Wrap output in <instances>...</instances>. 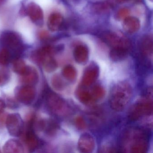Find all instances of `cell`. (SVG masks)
<instances>
[{
	"instance_id": "25",
	"label": "cell",
	"mask_w": 153,
	"mask_h": 153,
	"mask_svg": "<svg viewBox=\"0 0 153 153\" xmlns=\"http://www.w3.org/2000/svg\"><path fill=\"white\" fill-rule=\"evenodd\" d=\"M51 84L53 87L58 91L63 90L65 87V84L62 79L59 75H54L52 78Z\"/></svg>"
},
{
	"instance_id": "24",
	"label": "cell",
	"mask_w": 153,
	"mask_h": 153,
	"mask_svg": "<svg viewBox=\"0 0 153 153\" xmlns=\"http://www.w3.org/2000/svg\"><path fill=\"white\" fill-rule=\"evenodd\" d=\"M95 101L102 99L105 95L104 88L99 85L94 86L92 88L91 92Z\"/></svg>"
},
{
	"instance_id": "17",
	"label": "cell",
	"mask_w": 153,
	"mask_h": 153,
	"mask_svg": "<svg viewBox=\"0 0 153 153\" xmlns=\"http://www.w3.org/2000/svg\"><path fill=\"white\" fill-rule=\"evenodd\" d=\"M63 22V17L59 13L51 14L48 19L47 25L52 32H55L59 29Z\"/></svg>"
},
{
	"instance_id": "26",
	"label": "cell",
	"mask_w": 153,
	"mask_h": 153,
	"mask_svg": "<svg viewBox=\"0 0 153 153\" xmlns=\"http://www.w3.org/2000/svg\"><path fill=\"white\" fill-rule=\"evenodd\" d=\"M10 58L11 53L7 48H3L0 51V64L7 65L9 62Z\"/></svg>"
},
{
	"instance_id": "33",
	"label": "cell",
	"mask_w": 153,
	"mask_h": 153,
	"mask_svg": "<svg viewBox=\"0 0 153 153\" xmlns=\"http://www.w3.org/2000/svg\"><path fill=\"white\" fill-rule=\"evenodd\" d=\"M0 81H1V79H0Z\"/></svg>"
},
{
	"instance_id": "30",
	"label": "cell",
	"mask_w": 153,
	"mask_h": 153,
	"mask_svg": "<svg viewBox=\"0 0 153 153\" xmlns=\"http://www.w3.org/2000/svg\"><path fill=\"white\" fill-rule=\"evenodd\" d=\"M117 1L120 2H125V1H130V0H117Z\"/></svg>"
},
{
	"instance_id": "29",
	"label": "cell",
	"mask_w": 153,
	"mask_h": 153,
	"mask_svg": "<svg viewBox=\"0 0 153 153\" xmlns=\"http://www.w3.org/2000/svg\"><path fill=\"white\" fill-rule=\"evenodd\" d=\"M5 104L4 101L0 99V114L5 109Z\"/></svg>"
},
{
	"instance_id": "22",
	"label": "cell",
	"mask_w": 153,
	"mask_h": 153,
	"mask_svg": "<svg viewBox=\"0 0 153 153\" xmlns=\"http://www.w3.org/2000/svg\"><path fill=\"white\" fill-rule=\"evenodd\" d=\"M27 68L25 61L21 59H16L13 62V70L16 73L21 76L25 73Z\"/></svg>"
},
{
	"instance_id": "9",
	"label": "cell",
	"mask_w": 153,
	"mask_h": 153,
	"mask_svg": "<svg viewBox=\"0 0 153 153\" xmlns=\"http://www.w3.org/2000/svg\"><path fill=\"white\" fill-rule=\"evenodd\" d=\"M16 97L22 103L29 104L34 100L36 95L35 89L32 86L25 85L17 91Z\"/></svg>"
},
{
	"instance_id": "14",
	"label": "cell",
	"mask_w": 153,
	"mask_h": 153,
	"mask_svg": "<svg viewBox=\"0 0 153 153\" xmlns=\"http://www.w3.org/2000/svg\"><path fill=\"white\" fill-rule=\"evenodd\" d=\"M124 31L129 33H136L140 27V22L137 18L128 16L123 19V24Z\"/></svg>"
},
{
	"instance_id": "2",
	"label": "cell",
	"mask_w": 153,
	"mask_h": 153,
	"mask_svg": "<svg viewBox=\"0 0 153 153\" xmlns=\"http://www.w3.org/2000/svg\"><path fill=\"white\" fill-rule=\"evenodd\" d=\"M132 94V88L128 82H118L110 92L109 102L111 108L116 111H121L130 102Z\"/></svg>"
},
{
	"instance_id": "15",
	"label": "cell",
	"mask_w": 153,
	"mask_h": 153,
	"mask_svg": "<svg viewBox=\"0 0 153 153\" xmlns=\"http://www.w3.org/2000/svg\"><path fill=\"white\" fill-rule=\"evenodd\" d=\"M88 50L87 47L83 45L76 47L74 51L75 61L79 64H83L87 62L88 59Z\"/></svg>"
},
{
	"instance_id": "23",
	"label": "cell",
	"mask_w": 153,
	"mask_h": 153,
	"mask_svg": "<svg viewBox=\"0 0 153 153\" xmlns=\"http://www.w3.org/2000/svg\"><path fill=\"white\" fill-rule=\"evenodd\" d=\"M142 52L146 55H152L153 53V41L150 37H146L142 41Z\"/></svg>"
},
{
	"instance_id": "6",
	"label": "cell",
	"mask_w": 153,
	"mask_h": 153,
	"mask_svg": "<svg viewBox=\"0 0 153 153\" xmlns=\"http://www.w3.org/2000/svg\"><path fill=\"white\" fill-rule=\"evenodd\" d=\"M47 105L50 110L55 114L62 115L67 111L66 102L58 95L53 92L48 93L46 97Z\"/></svg>"
},
{
	"instance_id": "12",
	"label": "cell",
	"mask_w": 153,
	"mask_h": 153,
	"mask_svg": "<svg viewBox=\"0 0 153 153\" xmlns=\"http://www.w3.org/2000/svg\"><path fill=\"white\" fill-rule=\"evenodd\" d=\"M105 41L113 48H121L128 50V49L129 42L124 37L114 33L108 34L105 36Z\"/></svg>"
},
{
	"instance_id": "11",
	"label": "cell",
	"mask_w": 153,
	"mask_h": 153,
	"mask_svg": "<svg viewBox=\"0 0 153 153\" xmlns=\"http://www.w3.org/2000/svg\"><path fill=\"white\" fill-rule=\"evenodd\" d=\"M27 15L34 23L42 26L43 24L44 15L42 10L37 4L32 2L28 4L27 8Z\"/></svg>"
},
{
	"instance_id": "20",
	"label": "cell",
	"mask_w": 153,
	"mask_h": 153,
	"mask_svg": "<svg viewBox=\"0 0 153 153\" xmlns=\"http://www.w3.org/2000/svg\"><path fill=\"white\" fill-rule=\"evenodd\" d=\"M128 51V50L121 48H113L110 53V57L114 61L123 60L127 57Z\"/></svg>"
},
{
	"instance_id": "19",
	"label": "cell",
	"mask_w": 153,
	"mask_h": 153,
	"mask_svg": "<svg viewBox=\"0 0 153 153\" xmlns=\"http://www.w3.org/2000/svg\"><path fill=\"white\" fill-rule=\"evenodd\" d=\"M26 144L30 150H35L39 146V140L36 136L31 130H29L26 134L25 137Z\"/></svg>"
},
{
	"instance_id": "21",
	"label": "cell",
	"mask_w": 153,
	"mask_h": 153,
	"mask_svg": "<svg viewBox=\"0 0 153 153\" xmlns=\"http://www.w3.org/2000/svg\"><path fill=\"white\" fill-rule=\"evenodd\" d=\"M62 74L66 79L70 81H73L76 78V70L71 65H68L62 70Z\"/></svg>"
},
{
	"instance_id": "5",
	"label": "cell",
	"mask_w": 153,
	"mask_h": 153,
	"mask_svg": "<svg viewBox=\"0 0 153 153\" xmlns=\"http://www.w3.org/2000/svg\"><path fill=\"white\" fill-rule=\"evenodd\" d=\"M1 41L9 51L11 50L15 53H20L23 50L22 39L15 32L10 31L3 32L1 36Z\"/></svg>"
},
{
	"instance_id": "27",
	"label": "cell",
	"mask_w": 153,
	"mask_h": 153,
	"mask_svg": "<svg viewBox=\"0 0 153 153\" xmlns=\"http://www.w3.org/2000/svg\"><path fill=\"white\" fill-rule=\"evenodd\" d=\"M130 14V11L128 9L124 8L121 9L118 11L117 13V17L119 20H123L126 17L128 16Z\"/></svg>"
},
{
	"instance_id": "1",
	"label": "cell",
	"mask_w": 153,
	"mask_h": 153,
	"mask_svg": "<svg viewBox=\"0 0 153 153\" xmlns=\"http://www.w3.org/2000/svg\"><path fill=\"white\" fill-rule=\"evenodd\" d=\"M120 147L122 150L126 153H146L149 148L147 134L140 128H128L123 134Z\"/></svg>"
},
{
	"instance_id": "32",
	"label": "cell",
	"mask_w": 153,
	"mask_h": 153,
	"mask_svg": "<svg viewBox=\"0 0 153 153\" xmlns=\"http://www.w3.org/2000/svg\"><path fill=\"white\" fill-rule=\"evenodd\" d=\"M151 1H152V0H151Z\"/></svg>"
},
{
	"instance_id": "16",
	"label": "cell",
	"mask_w": 153,
	"mask_h": 153,
	"mask_svg": "<svg viewBox=\"0 0 153 153\" xmlns=\"http://www.w3.org/2000/svg\"><path fill=\"white\" fill-rule=\"evenodd\" d=\"M5 153H23L24 148L21 142L15 139H10L7 141L3 147Z\"/></svg>"
},
{
	"instance_id": "18",
	"label": "cell",
	"mask_w": 153,
	"mask_h": 153,
	"mask_svg": "<svg viewBox=\"0 0 153 153\" xmlns=\"http://www.w3.org/2000/svg\"><path fill=\"white\" fill-rule=\"evenodd\" d=\"M76 95L78 100L84 104H92L95 101L91 93L88 90L81 88L78 89Z\"/></svg>"
},
{
	"instance_id": "3",
	"label": "cell",
	"mask_w": 153,
	"mask_h": 153,
	"mask_svg": "<svg viewBox=\"0 0 153 153\" xmlns=\"http://www.w3.org/2000/svg\"><path fill=\"white\" fill-rule=\"evenodd\" d=\"M152 93H148L146 97L142 98L134 104L129 113V119L131 121L139 120L144 115H149L153 111Z\"/></svg>"
},
{
	"instance_id": "7",
	"label": "cell",
	"mask_w": 153,
	"mask_h": 153,
	"mask_svg": "<svg viewBox=\"0 0 153 153\" xmlns=\"http://www.w3.org/2000/svg\"><path fill=\"white\" fill-rule=\"evenodd\" d=\"M6 126L10 135L14 137H19L23 132L24 123L19 114H11L7 117Z\"/></svg>"
},
{
	"instance_id": "4",
	"label": "cell",
	"mask_w": 153,
	"mask_h": 153,
	"mask_svg": "<svg viewBox=\"0 0 153 153\" xmlns=\"http://www.w3.org/2000/svg\"><path fill=\"white\" fill-rule=\"evenodd\" d=\"M54 49L50 46H45L36 51L35 56L37 60L42 63L45 70L51 73L57 69L58 64L53 57Z\"/></svg>"
},
{
	"instance_id": "28",
	"label": "cell",
	"mask_w": 153,
	"mask_h": 153,
	"mask_svg": "<svg viewBox=\"0 0 153 153\" xmlns=\"http://www.w3.org/2000/svg\"><path fill=\"white\" fill-rule=\"evenodd\" d=\"M75 124L79 129H84L86 127L85 122L83 118L81 117H77L76 118Z\"/></svg>"
},
{
	"instance_id": "10",
	"label": "cell",
	"mask_w": 153,
	"mask_h": 153,
	"mask_svg": "<svg viewBox=\"0 0 153 153\" xmlns=\"http://www.w3.org/2000/svg\"><path fill=\"white\" fill-rule=\"evenodd\" d=\"M95 147V141L92 135L88 133H84L80 136L78 143V148L80 152L91 153L94 150Z\"/></svg>"
},
{
	"instance_id": "31",
	"label": "cell",
	"mask_w": 153,
	"mask_h": 153,
	"mask_svg": "<svg viewBox=\"0 0 153 153\" xmlns=\"http://www.w3.org/2000/svg\"><path fill=\"white\" fill-rule=\"evenodd\" d=\"M5 1V0H0V6L2 5V4L4 3V1Z\"/></svg>"
},
{
	"instance_id": "13",
	"label": "cell",
	"mask_w": 153,
	"mask_h": 153,
	"mask_svg": "<svg viewBox=\"0 0 153 153\" xmlns=\"http://www.w3.org/2000/svg\"><path fill=\"white\" fill-rule=\"evenodd\" d=\"M22 82L25 85L32 86L37 83L39 75L34 68L27 67L25 72L22 76Z\"/></svg>"
},
{
	"instance_id": "8",
	"label": "cell",
	"mask_w": 153,
	"mask_h": 153,
	"mask_svg": "<svg viewBox=\"0 0 153 153\" xmlns=\"http://www.w3.org/2000/svg\"><path fill=\"white\" fill-rule=\"evenodd\" d=\"M99 69L96 64L92 63L85 69L81 80L82 86L87 87L91 86L99 76Z\"/></svg>"
}]
</instances>
